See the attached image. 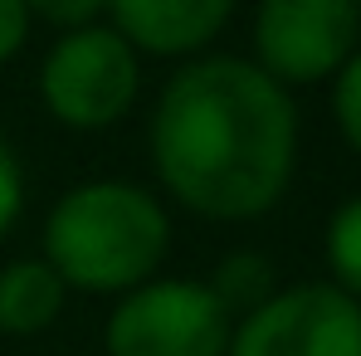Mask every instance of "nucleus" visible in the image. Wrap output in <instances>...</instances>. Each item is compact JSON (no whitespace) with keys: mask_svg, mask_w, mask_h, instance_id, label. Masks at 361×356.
Listing matches in <instances>:
<instances>
[{"mask_svg":"<svg viewBox=\"0 0 361 356\" xmlns=\"http://www.w3.org/2000/svg\"><path fill=\"white\" fill-rule=\"evenodd\" d=\"M25 35H30V10L25 0H0V63L15 59L25 49Z\"/></svg>","mask_w":361,"mask_h":356,"instance_id":"obj_14","label":"nucleus"},{"mask_svg":"<svg viewBox=\"0 0 361 356\" xmlns=\"http://www.w3.org/2000/svg\"><path fill=\"white\" fill-rule=\"evenodd\" d=\"M25 10L30 20H44L54 30H83L108 10V0H25Z\"/></svg>","mask_w":361,"mask_h":356,"instance_id":"obj_12","label":"nucleus"},{"mask_svg":"<svg viewBox=\"0 0 361 356\" xmlns=\"http://www.w3.org/2000/svg\"><path fill=\"white\" fill-rule=\"evenodd\" d=\"M137 49L122 39L113 25H83L68 30L39 68V98L44 108L73 127V132H98L137 103Z\"/></svg>","mask_w":361,"mask_h":356,"instance_id":"obj_4","label":"nucleus"},{"mask_svg":"<svg viewBox=\"0 0 361 356\" xmlns=\"http://www.w3.org/2000/svg\"><path fill=\"white\" fill-rule=\"evenodd\" d=\"M20 210H25V171L15 161V147L0 137V239L20 220Z\"/></svg>","mask_w":361,"mask_h":356,"instance_id":"obj_13","label":"nucleus"},{"mask_svg":"<svg viewBox=\"0 0 361 356\" xmlns=\"http://www.w3.org/2000/svg\"><path fill=\"white\" fill-rule=\"evenodd\" d=\"M230 337V307L195 278H147L122 293L103 327L108 356H225Z\"/></svg>","mask_w":361,"mask_h":356,"instance_id":"obj_3","label":"nucleus"},{"mask_svg":"<svg viewBox=\"0 0 361 356\" xmlns=\"http://www.w3.org/2000/svg\"><path fill=\"white\" fill-rule=\"evenodd\" d=\"M152 166L180 205L205 220L274 210L298 166L288 88L235 54L185 63L152 113Z\"/></svg>","mask_w":361,"mask_h":356,"instance_id":"obj_1","label":"nucleus"},{"mask_svg":"<svg viewBox=\"0 0 361 356\" xmlns=\"http://www.w3.org/2000/svg\"><path fill=\"white\" fill-rule=\"evenodd\" d=\"M210 293L230 307V317H235V312H254L264 297H274L269 264H264L259 254H230V259L220 264V274L210 278Z\"/></svg>","mask_w":361,"mask_h":356,"instance_id":"obj_10","label":"nucleus"},{"mask_svg":"<svg viewBox=\"0 0 361 356\" xmlns=\"http://www.w3.org/2000/svg\"><path fill=\"white\" fill-rule=\"evenodd\" d=\"M361 44V0H259L254 54L259 68L293 88L322 83Z\"/></svg>","mask_w":361,"mask_h":356,"instance_id":"obj_5","label":"nucleus"},{"mask_svg":"<svg viewBox=\"0 0 361 356\" xmlns=\"http://www.w3.org/2000/svg\"><path fill=\"white\" fill-rule=\"evenodd\" d=\"M68 283L49 269V259H15L0 269V332L35 337L54 327L63 312Z\"/></svg>","mask_w":361,"mask_h":356,"instance_id":"obj_8","label":"nucleus"},{"mask_svg":"<svg viewBox=\"0 0 361 356\" xmlns=\"http://www.w3.org/2000/svg\"><path fill=\"white\" fill-rule=\"evenodd\" d=\"M108 10H113V30L132 49L157 59H180L205 49L225 30L235 0H108Z\"/></svg>","mask_w":361,"mask_h":356,"instance_id":"obj_7","label":"nucleus"},{"mask_svg":"<svg viewBox=\"0 0 361 356\" xmlns=\"http://www.w3.org/2000/svg\"><path fill=\"white\" fill-rule=\"evenodd\" d=\"M327 269L332 283L361 302V195L342 200L327 220Z\"/></svg>","mask_w":361,"mask_h":356,"instance_id":"obj_9","label":"nucleus"},{"mask_svg":"<svg viewBox=\"0 0 361 356\" xmlns=\"http://www.w3.org/2000/svg\"><path fill=\"white\" fill-rule=\"evenodd\" d=\"M332 118L342 127L347 147L361 152V44H357V54L332 73Z\"/></svg>","mask_w":361,"mask_h":356,"instance_id":"obj_11","label":"nucleus"},{"mask_svg":"<svg viewBox=\"0 0 361 356\" xmlns=\"http://www.w3.org/2000/svg\"><path fill=\"white\" fill-rule=\"evenodd\" d=\"M225 356H361V302L337 283H293L244 312Z\"/></svg>","mask_w":361,"mask_h":356,"instance_id":"obj_6","label":"nucleus"},{"mask_svg":"<svg viewBox=\"0 0 361 356\" xmlns=\"http://www.w3.org/2000/svg\"><path fill=\"white\" fill-rule=\"evenodd\" d=\"M171 249L161 200L132 180H88L59 195L44 225V259L68 288L132 293Z\"/></svg>","mask_w":361,"mask_h":356,"instance_id":"obj_2","label":"nucleus"}]
</instances>
